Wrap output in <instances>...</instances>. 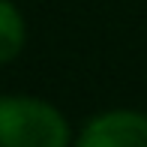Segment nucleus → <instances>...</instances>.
<instances>
[{
  "instance_id": "f257e3e1",
  "label": "nucleus",
  "mask_w": 147,
  "mask_h": 147,
  "mask_svg": "<svg viewBox=\"0 0 147 147\" xmlns=\"http://www.w3.org/2000/svg\"><path fill=\"white\" fill-rule=\"evenodd\" d=\"M69 123L33 96H0V147H66Z\"/></svg>"
},
{
  "instance_id": "f03ea898",
  "label": "nucleus",
  "mask_w": 147,
  "mask_h": 147,
  "mask_svg": "<svg viewBox=\"0 0 147 147\" xmlns=\"http://www.w3.org/2000/svg\"><path fill=\"white\" fill-rule=\"evenodd\" d=\"M75 147H147V114L141 111H105L87 120Z\"/></svg>"
},
{
  "instance_id": "7ed1b4c3",
  "label": "nucleus",
  "mask_w": 147,
  "mask_h": 147,
  "mask_svg": "<svg viewBox=\"0 0 147 147\" xmlns=\"http://www.w3.org/2000/svg\"><path fill=\"white\" fill-rule=\"evenodd\" d=\"M24 48V18L12 3L0 0V63H9Z\"/></svg>"
}]
</instances>
